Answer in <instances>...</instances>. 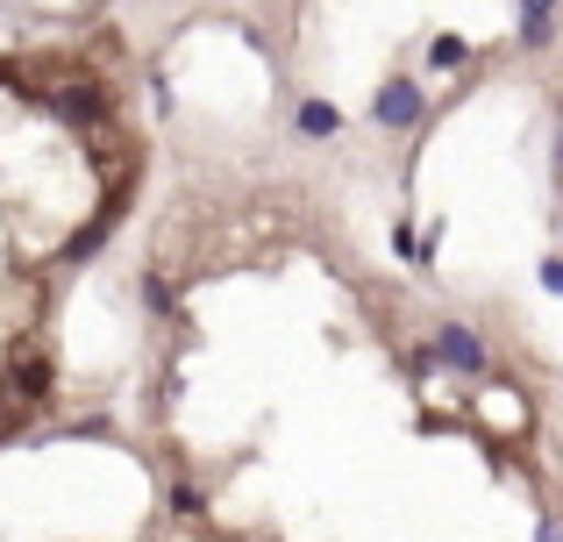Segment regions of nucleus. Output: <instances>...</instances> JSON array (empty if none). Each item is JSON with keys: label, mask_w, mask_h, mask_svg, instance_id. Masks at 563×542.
I'll use <instances>...</instances> for the list:
<instances>
[{"label": "nucleus", "mask_w": 563, "mask_h": 542, "mask_svg": "<svg viewBox=\"0 0 563 542\" xmlns=\"http://www.w3.org/2000/svg\"><path fill=\"white\" fill-rule=\"evenodd\" d=\"M556 43V14H536V22H521V51H550Z\"/></svg>", "instance_id": "nucleus-10"}, {"label": "nucleus", "mask_w": 563, "mask_h": 542, "mask_svg": "<svg viewBox=\"0 0 563 542\" xmlns=\"http://www.w3.org/2000/svg\"><path fill=\"white\" fill-rule=\"evenodd\" d=\"M51 392H57V364H51V350H14V357H8V400H22V407H51Z\"/></svg>", "instance_id": "nucleus-4"}, {"label": "nucleus", "mask_w": 563, "mask_h": 542, "mask_svg": "<svg viewBox=\"0 0 563 542\" xmlns=\"http://www.w3.org/2000/svg\"><path fill=\"white\" fill-rule=\"evenodd\" d=\"M421 251H428V243L413 236V214H399V222H393V257H399V265H421Z\"/></svg>", "instance_id": "nucleus-8"}, {"label": "nucleus", "mask_w": 563, "mask_h": 542, "mask_svg": "<svg viewBox=\"0 0 563 542\" xmlns=\"http://www.w3.org/2000/svg\"><path fill=\"white\" fill-rule=\"evenodd\" d=\"M372 122L385 129V136H413V129L428 122V93L421 79H407V71H393V79L372 93Z\"/></svg>", "instance_id": "nucleus-1"}, {"label": "nucleus", "mask_w": 563, "mask_h": 542, "mask_svg": "<svg viewBox=\"0 0 563 542\" xmlns=\"http://www.w3.org/2000/svg\"><path fill=\"white\" fill-rule=\"evenodd\" d=\"M435 357H442V372H456V378L493 372V350H485V335L471 329V321H435Z\"/></svg>", "instance_id": "nucleus-3"}, {"label": "nucleus", "mask_w": 563, "mask_h": 542, "mask_svg": "<svg viewBox=\"0 0 563 542\" xmlns=\"http://www.w3.org/2000/svg\"><path fill=\"white\" fill-rule=\"evenodd\" d=\"M51 114H57L65 129H114V122H122L114 93H108V86H93V79H79V86H57V93H51Z\"/></svg>", "instance_id": "nucleus-2"}, {"label": "nucleus", "mask_w": 563, "mask_h": 542, "mask_svg": "<svg viewBox=\"0 0 563 542\" xmlns=\"http://www.w3.org/2000/svg\"><path fill=\"white\" fill-rule=\"evenodd\" d=\"M143 307H151V314H172V286H165V272H143Z\"/></svg>", "instance_id": "nucleus-11"}, {"label": "nucleus", "mask_w": 563, "mask_h": 542, "mask_svg": "<svg viewBox=\"0 0 563 542\" xmlns=\"http://www.w3.org/2000/svg\"><path fill=\"white\" fill-rule=\"evenodd\" d=\"M172 515H186V521H200V515H207V493L192 486V478H172Z\"/></svg>", "instance_id": "nucleus-9"}, {"label": "nucleus", "mask_w": 563, "mask_h": 542, "mask_svg": "<svg viewBox=\"0 0 563 542\" xmlns=\"http://www.w3.org/2000/svg\"><path fill=\"white\" fill-rule=\"evenodd\" d=\"M536 278H542V292H550V300H563V257H542Z\"/></svg>", "instance_id": "nucleus-12"}, {"label": "nucleus", "mask_w": 563, "mask_h": 542, "mask_svg": "<svg viewBox=\"0 0 563 542\" xmlns=\"http://www.w3.org/2000/svg\"><path fill=\"white\" fill-rule=\"evenodd\" d=\"M471 65V43L456 36V29H442V36H428V71H464Z\"/></svg>", "instance_id": "nucleus-6"}, {"label": "nucleus", "mask_w": 563, "mask_h": 542, "mask_svg": "<svg viewBox=\"0 0 563 542\" xmlns=\"http://www.w3.org/2000/svg\"><path fill=\"white\" fill-rule=\"evenodd\" d=\"M563 0H514V14H521V22H536V14H556Z\"/></svg>", "instance_id": "nucleus-13"}, {"label": "nucleus", "mask_w": 563, "mask_h": 542, "mask_svg": "<svg viewBox=\"0 0 563 542\" xmlns=\"http://www.w3.org/2000/svg\"><path fill=\"white\" fill-rule=\"evenodd\" d=\"M292 136L300 143H335L343 136V108H335V100H292Z\"/></svg>", "instance_id": "nucleus-5"}, {"label": "nucleus", "mask_w": 563, "mask_h": 542, "mask_svg": "<svg viewBox=\"0 0 563 542\" xmlns=\"http://www.w3.org/2000/svg\"><path fill=\"white\" fill-rule=\"evenodd\" d=\"M108 229H114V208H108V214H93V222H86V229H79V236H71V243H65V265H79V257H93V251H100V243H108Z\"/></svg>", "instance_id": "nucleus-7"}, {"label": "nucleus", "mask_w": 563, "mask_h": 542, "mask_svg": "<svg viewBox=\"0 0 563 542\" xmlns=\"http://www.w3.org/2000/svg\"><path fill=\"white\" fill-rule=\"evenodd\" d=\"M556 165H563V136H556Z\"/></svg>", "instance_id": "nucleus-14"}]
</instances>
